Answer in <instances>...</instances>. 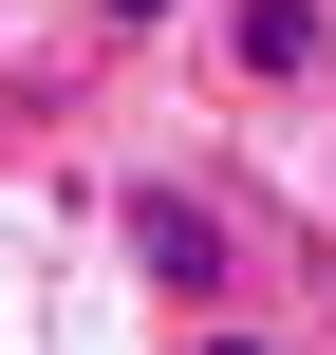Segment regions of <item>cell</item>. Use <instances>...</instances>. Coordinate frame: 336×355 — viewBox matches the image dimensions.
<instances>
[{
	"mask_svg": "<svg viewBox=\"0 0 336 355\" xmlns=\"http://www.w3.org/2000/svg\"><path fill=\"white\" fill-rule=\"evenodd\" d=\"M131 243H150L187 300H224V206H187V187H131Z\"/></svg>",
	"mask_w": 336,
	"mask_h": 355,
	"instance_id": "cell-1",
	"label": "cell"
},
{
	"mask_svg": "<svg viewBox=\"0 0 336 355\" xmlns=\"http://www.w3.org/2000/svg\"><path fill=\"white\" fill-rule=\"evenodd\" d=\"M224 56H243L262 94H281V75H318V0H243V19H224Z\"/></svg>",
	"mask_w": 336,
	"mask_h": 355,
	"instance_id": "cell-2",
	"label": "cell"
},
{
	"mask_svg": "<svg viewBox=\"0 0 336 355\" xmlns=\"http://www.w3.org/2000/svg\"><path fill=\"white\" fill-rule=\"evenodd\" d=\"M206 355H262V337H243V318H224V337H206Z\"/></svg>",
	"mask_w": 336,
	"mask_h": 355,
	"instance_id": "cell-3",
	"label": "cell"
},
{
	"mask_svg": "<svg viewBox=\"0 0 336 355\" xmlns=\"http://www.w3.org/2000/svg\"><path fill=\"white\" fill-rule=\"evenodd\" d=\"M112 19H168V0H112Z\"/></svg>",
	"mask_w": 336,
	"mask_h": 355,
	"instance_id": "cell-4",
	"label": "cell"
}]
</instances>
